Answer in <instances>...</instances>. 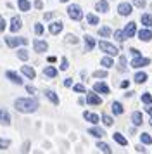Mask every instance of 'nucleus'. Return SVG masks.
I'll return each mask as SVG.
<instances>
[{"label":"nucleus","instance_id":"1","mask_svg":"<svg viewBox=\"0 0 152 154\" xmlns=\"http://www.w3.org/2000/svg\"><path fill=\"white\" fill-rule=\"evenodd\" d=\"M14 106L19 112H35L38 109V100L36 99H17Z\"/></svg>","mask_w":152,"mask_h":154},{"label":"nucleus","instance_id":"2","mask_svg":"<svg viewBox=\"0 0 152 154\" xmlns=\"http://www.w3.org/2000/svg\"><path fill=\"white\" fill-rule=\"evenodd\" d=\"M68 14H69V17L73 19V21H81V17H83V11H81V7L80 5H69V9H68Z\"/></svg>","mask_w":152,"mask_h":154},{"label":"nucleus","instance_id":"3","mask_svg":"<svg viewBox=\"0 0 152 154\" xmlns=\"http://www.w3.org/2000/svg\"><path fill=\"white\" fill-rule=\"evenodd\" d=\"M99 47H100V50L102 52H105L107 56H117V47H114L112 43H109V42H105V40H102V42L99 43Z\"/></svg>","mask_w":152,"mask_h":154},{"label":"nucleus","instance_id":"4","mask_svg":"<svg viewBox=\"0 0 152 154\" xmlns=\"http://www.w3.org/2000/svg\"><path fill=\"white\" fill-rule=\"evenodd\" d=\"M5 43L11 47V49H14V47H19V45H26L28 38H16V36H9V38H5Z\"/></svg>","mask_w":152,"mask_h":154},{"label":"nucleus","instance_id":"5","mask_svg":"<svg viewBox=\"0 0 152 154\" xmlns=\"http://www.w3.org/2000/svg\"><path fill=\"white\" fill-rule=\"evenodd\" d=\"M149 64H150V59L149 57H142V56L133 57V61H131L133 68H144V66H149Z\"/></svg>","mask_w":152,"mask_h":154},{"label":"nucleus","instance_id":"6","mask_svg":"<svg viewBox=\"0 0 152 154\" xmlns=\"http://www.w3.org/2000/svg\"><path fill=\"white\" fill-rule=\"evenodd\" d=\"M62 28H64V24H62L61 21H55V23H52V24H48V31H50L52 35H59L62 31Z\"/></svg>","mask_w":152,"mask_h":154},{"label":"nucleus","instance_id":"7","mask_svg":"<svg viewBox=\"0 0 152 154\" xmlns=\"http://www.w3.org/2000/svg\"><path fill=\"white\" fill-rule=\"evenodd\" d=\"M131 11H133V9H131V4H124L123 2V4L117 5V12H119L121 16H130Z\"/></svg>","mask_w":152,"mask_h":154},{"label":"nucleus","instance_id":"8","mask_svg":"<svg viewBox=\"0 0 152 154\" xmlns=\"http://www.w3.org/2000/svg\"><path fill=\"white\" fill-rule=\"evenodd\" d=\"M123 31H124V35H126V38L135 36V33H137V24H135V23H128V24H126V28H124Z\"/></svg>","mask_w":152,"mask_h":154},{"label":"nucleus","instance_id":"9","mask_svg":"<svg viewBox=\"0 0 152 154\" xmlns=\"http://www.w3.org/2000/svg\"><path fill=\"white\" fill-rule=\"evenodd\" d=\"M138 38H140L142 42H150L152 40V31L149 28L142 29V31H138Z\"/></svg>","mask_w":152,"mask_h":154},{"label":"nucleus","instance_id":"10","mask_svg":"<svg viewBox=\"0 0 152 154\" xmlns=\"http://www.w3.org/2000/svg\"><path fill=\"white\" fill-rule=\"evenodd\" d=\"M21 26H23V21H21V17H17V16H14L12 21H11V31L12 33H16V31H19Z\"/></svg>","mask_w":152,"mask_h":154},{"label":"nucleus","instance_id":"11","mask_svg":"<svg viewBox=\"0 0 152 154\" xmlns=\"http://www.w3.org/2000/svg\"><path fill=\"white\" fill-rule=\"evenodd\" d=\"M33 47H35V50H36V52H45V50L48 49V43L43 42V40H35Z\"/></svg>","mask_w":152,"mask_h":154},{"label":"nucleus","instance_id":"12","mask_svg":"<svg viewBox=\"0 0 152 154\" xmlns=\"http://www.w3.org/2000/svg\"><path fill=\"white\" fill-rule=\"evenodd\" d=\"M93 90L100 92V94H105V95H109L111 94V88L105 83H93Z\"/></svg>","mask_w":152,"mask_h":154},{"label":"nucleus","instance_id":"13","mask_svg":"<svg viewBox=\"0 0 152 154\" xmlns=\"http://www.w3.org/2000/svg\"><path fill=\"white\" fill-rule=\"evenodd\" d=\"M87 102L92 104V106H99V104H102V99L99 97L97 94H88V95H87Z\"/></svg>","mask_w":152,"mask_h":154},{"label":"nucleus","instance_id":"14","mask_svg":"<svg viewBox=\"0 0 152 154\" xmlns=\"http://www.w3.org/2000/svg\"><path fill=\"white\" fill-rule=\"evenodd\" d=\"M21 73H23L26 78H29V80H35V76H36L35 69L33 68H29V66H23V68H21Z\"/></svg>","mask_w":152,"mask_h":154},{"label":"nucleus","instance_id":"15","mask_svg":"<svg viewBox=\"0 0 152 154\" xmlns=\"http://www.w3.org/2000/svg\"><path fill=\"white\" fill-rule=\"evenodd\" d=\"M5 76L12 82V83H16V85H23V80H21V76L19 75H16L14 71H7L5 73Z\"/></svg>","mask_w":152,"mask_h":154},{"label":"nucleus","instance_id":"16","mask_svg":"<svg viewBox=\"0 0 152 154\" xmlns=\"http://www.w3.org/2000/svg\"><path fill=\"white\" fill-rule=\"evenodd\" d=\"M83 118L87 119V121H90V123H93V125H97V123H99V116H97L95 112L85 111V112H83Z\"/></svg>","mask_w":152,"mask_h":154},{"label":"nucleus","instance_id":"17","mask_svg":"<svg viewBox=\"0 0 152 154\" xmlns=\"http://www.w3.org/2000/svg\"><path fill=\"white\" fill-rule=\"evenodd\" d=\"M95 9L99 11V12H102V14H105L107 11H109V4H107V0H99L97 2Z\"/></svg>","mask_w":152,"mask_h":154},{"label":"nucleus","instance_id":"18","mask_svg":"<svg viewBox=\"0 0 152 154\" xmlns=\"http://www.w3.org/2000/svg\"><path fill=\"white\" fill-rule=\"evenodd\" d=\"M93 47H95V40H93V36L87 35V36H85V50H87V52H90Z\"/></svg>","mask_w":152,"mask_h":154},{"label":"nucleus","instance_id":"19","mask_svg":"<svg viewBox=\"0 0 152 154\" xmlns=\"http://www.w3.org/2000/svg\"><path fill=\"white\" fill-rule=\"evenodd\" d=\"M90 135H93V137H97V139H102L104 135H105V132H104L102 128H97V126H92L88 130Z\"/></svg>","mask_w":152,"mask_h":154},{"label":"nucleus","instance_id":"20","mask_svg":"<svg viewBox=\"0 0 152 154\" xmlns=\"http://www.w3.org/2000/svg\"><path fill=\"white\" fill-rule=\"evenodd\" d=\"M0 123L2 125H11V116L5 109H0Z\"/></svg>","mask_w":152,"mask_h":154},{"label":"nucleus","instance_id":"21","mask_svg":"<svg viewBox=\"0 0 152 154\" xmlns=\"http://www.w3.org/2000/svg\"><path fill=\"white\" fill-rule=\"evenodd\" d=\"M131 123H133L135 126H140V125H142V114H140L138 111H135L133 114H131Z\"/></svg>","mask_w":152,"mask_h":154},{"label":"nucleus","instance_id":"22","mask_svg":"<svg viewBox=\"0 0 152 154\" xmlns=\"http://www.w3.org/2000/svg\"><path fill=\"white\" fill-rule=\"evenodd\" d=\"M43 75H45V76H48V78H55V76H57V69H55V68H52V66H47V68L43 69Z\"/></svg>","mask_w":152,"mask_h":154},{"label":"nucleus","instance_id":"23","mask_svg":"<svg viewBox=\"0 0 152 154\" xmlns=\"http://www.w3.org/2000/svg\"><path fill=\"white\" fill-rule=\"evenodd\" d=\"M123 111H124V109H123V106L119 104L117 100H116V102H112V112H114L116 116H121V114H123Z\"/></svg>","mask_w":152,"mask_h":154},{"label":"nucleus","instance_id":"24","mask_svg":"<svg viewBox=\"0 0 152 154\" xmlns=\"http://www.w3.org/2000/svg\"><path fill=\"white\" fill-rule=\"evenodd\" d=\"M112 137H114V140H116L119 146H126V144H128V140L124 139V137H123V135H121L119 132H116L114 135H112Z\"/></svg>","mask_w":152,"mask_h":154},{"label":"nucleus","instance_id":"25","mask_svg":"<svg viewBox=\"0 0 152 154\" xmlns=\"http://www.w3.org/2000/svg\"><path fill=\"white\" fill-rule=\"evenodd\" d=\"M45 95H47V97L50 99V100H52V102H54L55 106L59 104V97L55 95V92H54V90H45Z\"/></svg>","mask_w":152,"mask_h":154},{"label":"nucleus","instance_id":"26","mask_svg":"<svg viewBox=\"0 0 152 154\" xmlns=\"http://www.w3.org/2000/svg\"><path fill=\"white\" fill-rule=\"evenodd\" d=\"M17 5H19V9L21 11H24V12L31 9V4H29L28 0H17Z\"/></svg>","mask_w":152,"mask_h":154},{"label":"nucleus","instance_id":"27","mask_svg":"<svg viewBox=\"0 0 152 154\" xmlns=\"http://www.w3.org/2000/svg\"><path fill=\"white\" fill-rule=\"evenodd\" d=\"M140 140H142V144H145V146H150L152 144V137L149 133H140Z\"/></svg>","mask_w":152,"mask_h":154},{"label":"nucleus","instance_id":"28","mask_svg":"<svg viewBox=\"0 0 152 154\" xmlns=\"http://www.w3.org/2000/svg\"><path fill=\"white\" fill-rule=\"evenodd\" d=\"M142 24H145V28L152 26V16L150 14H144L142 16Z\"/></svg>","mask_w":152,"mask_h":154},{"label":"nucleus","instance_id":"29","mask_svg":"<svg viewBox=\"0 0 152 154\" xmlns=\"http://www.w3.org/2000/svg\"><path fill=\"white\" fill-rule=\"evenodd\" d=\"M117 69L121 71V73H124V71H126V57H124V56L119 57V64H117Z\"/></svg>","mask_w":152,"mask_h":154},{"label":"nucleus","instance_id":"30","mask_svg":"<svg viewBox=\"0 0 152 154\" xmlns=\"http://www.w3.org/2000/svg\"><path fill=\"white\" fill-rule=\"evenodd\" d=\"M17 57H19L21 61H28L29 54H28V50H26V49H19V50H17Z\"/></svg>","mask_w":152,"mask_h":154},{"label":"nucleus","instance_id":"31","mask_svg":"<svg viewBox=\"0 0 152 154\" xmlns=\"http://www.w3.org/2000/svg\"><path fill=\"white\" fill-rule=\"evenodd\" d=\"M87 21H88V24H92V26H95V24H99V17L93 14H88L87 16Z\"/></svg>","mask_w":152,"mask_h":154},{"label":"nucleus","instance_id":"32","mask_svg":"<svg viewBox=\"0 0 152 154\" xmlns=\"http://www.w3.org/2000/svg\"><path fill=\"white\" fill-rule=\"evenodd\" d=\"M114 36H116L117 42H124L126 40V35H124V31H121V29H117L116 33H114Z\"/></svg>","mask_w":152,"mask_h":154},{"label":"nucleus","instance_id":"33","mask_svg":"<svg viewBox=\"0 0 152 154\" xmlns=\"http://www.w3.org/2000/svg\"><path fill=\"white\" fill-rule=\"evenodd\" d=\"M145 80H147V75H145V73H137V75H135V82H137V83H144Z\"/></svg>","mask_w":152,"mask_h":154},{"label":"nucleus","instance_id":"34","mask_svg":"<svg viewBox=\"0 0 152 154\" xmlns=\"http://www.w3.org/2000/svg\"><path fill=\"white\" fill-rule=\"evenodd\" d=\"M102 121H104V125L105 126H112L114 125V119L111 118V116H107V114H104L102 116Z\"/></svg>","mask_w":152,"mask_h":154},{"label":"nucleus","instance_id":"35","mask_svg":"<svg viewBox=\"0 0 152 154\" xmlns=\"http://www.w3.org/2000/svg\"><path fill=\"white\" fill-rule=\"evenodd\" d=\"M112 56H109V57H104L102 61H100V64H102L104 68H111L112 66V59H111Z\"/></svg>","mask_w":152,"mask_h":154},{"label":"nucleus","instance_id":"36","mask_svg":"<svg viewBox=\"0 0 152 154\" xmlns=\"http://www.w3.org/2000/svg\"><path fill=\"white\" fill-rule=\"evenodd\" d=\"M97 147H99V149H100L102 152H107V154L111 152V147L107 146V144H104V142H99V144H97Z\"/></svg>","mask_w":152,"mask_h":154},{"label":"nucleus","instance_id":"37","mask_svg":"<svg viewBox=\"0 0 152 154\" xmlns=\"http://www.w3.org/2000/svg\"><path fill=\"white\" fill-rule=\"evenodd\" d=\"M99 35H100V36H109L111 35V28H109V26L100 28V29H99Z\"/></svg>","mask_w":152,"mask_h":154},{"label":"nucleus","instance_id":"38","mask_svg":"<svg viewBox=\"0 0 152 154\" xmlns=\"http://www.w3.org/2000/svg\"><path fill=\"white\" fill-rule=\"evenodd\" d=\"M95 78H107V71H93Z\"/></svg>","mask_w":152,"mask_h":154},{"label":"nucleus","instance_id":"39","mask_svg":"<svg viewBox=\"0 0 152 154\" xmlns=\"http://www.w3.org/2000/svg\"><path fill=\"white\" fill-rule=\"evenodd\" d=\"M69 68V63H68V59L66 57H62V61H61V69L62 71H66Z\"/></svg>","mask_w":152,"mask_h":154},{"label":"nucleus","instance_id":"40","mask_svg":"<svg viewBox=\"0 0 152 154\" xmlns=\"http://www.w3.org/2000/svg\"><path fill=\"white\" fill-rule=\"evenodd\" d=\"M73 90H74V92H78V94H83V92L87 90V88H85L83 85H80V83H78V85H74V87H73Z\"/></svg>","mask_w":152,"mask_h":154},{"label":"nucleus","instance_id":"41","mask_svg":"<svg viewBox=\"0 0 152 154\" xmlns=\"http://www.w3.org/2000/svg\"><path fill=\"white\" fill-rule=\"evenodd\" d=\"M142 100H144L145 104H152V95H149V94H144V95H142Z\"/></svg>","mask_w":152,"mask_h":154},{"label":"nucleus","instance_id":"42","mask_svg":"<svg viewBox=\"0 0 152 154\" xmlns=\"http://www.w3.org/2000/svg\"><path fill=\"white\" fill-rule=\"evenodd\" d=\"M35 33H36V35H41V33H43V26H41V24H35Z\"/></svg>","mask_w":152,"mask_h":154},{"label":"nucleus","instance_id":"43","mask_svg":"<svg viewBox=\"0 0 152 154\" xmlns=\"http://www.w3.org/2000/svg\"><path fill=\"white\" fill-rule=\"evenodd\" d=\"M9 146H11V142H9V140H2V139H0V149H7Z\"/></svg>","mask_w":152,"mask_h":154},{"label":"nucleus","instance_id":"44","mask_svg":"<svg viewBox=\"0 0 152 154\" xmlns=\"http://www.w3.org/2000/svg\"><path fill=\"white\" fill-rule=\"evenodd\" d=\"M66 38H68V42H69V43H78V38H76L74 35H68Z\"/></svg>","mask_w":152,"mask_h":154},{"label":"nucleus","instance_id":"45","mask_svg":"<svg viewBox=\"0 0 152 154\" xmlns=\"http://www.w3.org/2000/svg\"><path fill=\"white\" fill-rule=\"evenodd\" d=\"M4 29H5V19L0 16V31H4Z\"/></svg>","mask_w":152,"mask_h":154},{"label":"nucleus","instance_id":"46","mask_svg":"<svg viewBox=\"0 0 152 154\" xmlns=\"http://www.w3.org/2000/svg\"><path fill=\"white\" fill-rule=\"evenodd\" d=\"M130 52H131V56H133V57H137V56H140V50H138V49H135V47H133V49H131Z\"/></svg>","mask_w":152,"mask_h":154},{"label":"nucleus","instance_id":"47","mask_svg":"<svg viewBox=\"0 0 152 154\" xmlns=\"http://www.w3.org/2000/svg\"><path fill=\"white\" fill-rule=\"evenodd\" d=\"M135 5L137 7H145V2L144 0H135Z\"/></svg>","mask_w":152,"mask_h":154},{"label":"nucleus","instance_id":"48","mask_svg":"<svg viewBox=\"0 0 152 154\" xmlns=\"http://www.w3.org/2000/svg\"><path fill=\"white\" fill-rule=\"evenodd\" d=\"M71 85H73V80L71 78H66L64 80V87H71Z\"/></svg>","mask_w":152,"mask_h":154},{"label":"nucleus","instance_id":"49","mask_svg":"<svg viewBox=\"0 0 152 154\" xmlns=\"http://www.w3.org/2000/svg\"><path fill=\"white\" fill-rule=\"evenodd\" d=\"M35 7H36V9H43V2L36 0V2H35Z\"/></svg>","mask_w":152,"mask_h":154},{"label":"nucleus","instance_id":"50","mask_svg":"<svg viewBox=\"0 0 152 154\" xmlns=\"http://www.w3.org/2000/svg\"><path fill=\"white\" fill-rule=\"evenodd\" d=\"M26 90L29 92V94H35V92H36V90H35V87H31V85H28V87H26Z\"/></svg>","mask_w":152,"mask_h":154},{"label":"nucleus","instance_id":"51","mask_svg":"<svg viewBox=\"0 0 152 154\" xmlns=\"http://www.w3.org/2000/svg\"><path fill=\"white\" fill-rule=\"evenodd\" d=\"M137 151H138V152H145V149H144V146H137Z\"/></svg>","mask_w":152,"mask_h":154},{"label":"nucleus","instance_id":"52","mask_svg":"<svg viewBox=\"0 0 152 154\" xmlns=\"http://www.w3.org/2000/svg\"><path fill=\"white\" fill-rule=\"evenodd\" d=\"M52 16H54L52 12H47V14H45V19H52Z\"/></svg>","mask_w":152,"mask_h":154},{"label":"nucleus","instance_id":"53","mask_svg":"<svg viewBox=\"0 0 152 154\" xmlns=\"http://www.w3.org/2000/svg\"><path fill=\"white\" fill-rule=\"evenodd\" d=\"M128 85H130V82H123V83H121V87H123V88H128Z\"/></svg>","mask_w":152,"mask_h":154},{"label":"nucleus","instance_id":"54","mask_svg":"<svg viewBox=\"0 0 152 154\" xmlns=\"http://www.w3.org/2000/svg\"><path fill=\"white\" fill-rule=\"evenodd\" d=\"M145 109H147V112H149V114L152 116V107H150V104H149V107H145Z\"/></svg>","mask_w":152,"mask_h":154},{"label":"nucleus","instance_id":"55","mask_svg":"<svg viewBox=\"0 0 152 154\" xmlns=\"http://www.w3.org/2000/svg\"><path fill=\"white\" fill-rule=\"evenodd\" d=\"M61 2H68V0H61Z\"/></svg>","mask_w":152,"mask_h":154},{"label":"nucleus","instance_id":"56","mask_svg":"<svg viewBox=\"0 0 152 154\" xmlns=\"http://www.w3.org/2000/svg\"><path fill=\"white\" fill-rule=\"evenodd\" d=\"M150 11H152V4H150Z\"/></svg>","mask_w":152,"mask_h":154},{"label":"nucleus","instance_id":"57","mask_svg":"<svg viewBox=\"0 0 152 154\" xmlns=\"http://www.w3.org/2000/svg\"><path fill=\"white\" fill-rule=\"evenodd\" d=\"M150 125H152V121H150Z\"/></svg>","mask_w":152,"mask_h":154}]
</instances>
